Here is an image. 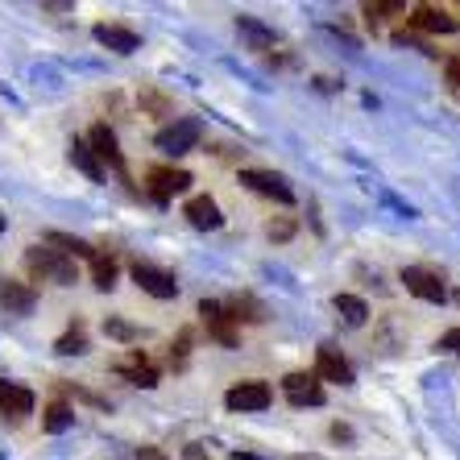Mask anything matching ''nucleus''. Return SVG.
Returning <instances> with one entry per match:
<instances>
[{"label": "nucleus", "instance_id": "423d86ee", "mask_svg": "<svg viewBox=\"0 0 460 460\" xmlns=\"http://www.w3.org/2000/svg\"><path fill=\"white\" fill-rule=\"evenodd\" d=\"M133 282H137L146 295H154V299H174V295H179V282H174L171 270H158V266H150V261H133Z\"/></svg>", "mask_w": 460, "mask_h": 460}, {"label": "nucleus", "instance_id": "2f4dec72", "mask_svg": "<svg viewBox=\"0 0 460 460\" xmlns=\"http://www.w3.org/2000/svg\"><path fill=\"white\" fill-rule=\"evenodd\" d=\"M141 100H146V108H154V112H166V100H162L158 92H146Z\"/></svg>", "mask_w": 460, "mask_h": 460}, {"label": "nucleus", "instance_id": "2eb2a0df", "mask_svg": "<svg viewBox=\"0 0 460 460\" xmlns=\"http://www.w3.org/2000/svg\"><path fill=\"white\" fill-rule=\"evenodd\" d=\"M87 146H92V154H96V158H104L108 166H112V171H125V154H120L117 133H112L108 125H96V128H92Z\"/></svg>", "mask_w": 460, "mask_h": 460}, {"label": "nucleus", "instance_id": "412c9836", "mask_svg": "<svg viewBox=\"0 0 460 460\" xmlns=\"http://www.w3.org/2000/svg\"><path fill=\"white\" fill-rule=\"evenodd\" d=\"M332 307H336V315H341L349 328H361V323L369 320V307H365V299H357V295H336Z\"/></svg>", "mask_w": 460, "mask_h": 460}, {"label": "nucleus", "instance_id": "9b49d317", "mask_svg": "<svg viewBox=\"0 0 460 460\" xmlns=\"http://www.w3.org/2000/svg\"><path fill=\"white\" fill-rule=\"evenodd\" d=\"M270 398L274 394H270L266 382H236L225 394V402H228V411H266Z\"/></svg>", "mask_w": 460, "mask_h": 460}, {"label": "nucleus", "instance_id": "c85d7f7f", "mask_svg": "<svg viewBox=\"0 0 460 460\" xmlns=\"http://www.w3.org/2000/svg\"><path fill=\"white\" fill-rule=\"evenodd\" d=\"M439 349H448L452 357H460V328H452V332H444V341H439Z\"/></svg>", "mask_w": 460, "mask_h": 460}, {"label": "nucleus", "instance_id": "f257e3e1", "mask_svg": "<svg viewBox=\"0 0 460 460\" xmlns=\"http://www.w3.org/2000/svg\"><path fill=\"white\" fill-rule=\"evenodd\" d=\"M25 266H30V274L50 279V282H58V287H75V282H79L75 257L58 253V249H50V245H33L30 253H25Z\"/></svg>", "mask_w": 460, "mask_h": 460}, {"label": "nucleus", "instance_id": "4468645a", "mask_svg": "<svg viewBox=\"0 0 460 460\" xmlns=\"http://www.w3.org/2000/svg\"><path fill=\"white\" fill-rule=\"evenodd\" d=\"M182 216H187V220H191L195 228H220L225 225V216H220V204H216L212 195H191V199H187V208H182Z\"/></svg>", "mask_w": 460, "mask_h": 460}, {"label": "nucleus", "instance_id": "c9c22d12", "mask_svg": "<svg viewBox=\"0 0 460 460\" xmlns=\"http://www.w3.org/2000/svg\"><path fill=\"white\" fill-rule=\"evenodd\" d=\"M452 299H456V303H460V290H456V295H452Z\"/></svg>", "mask_w": 460, "mask_h": 460}, {"label": "nucleus", "instance_id": "72a5a7b5", "mask_svg": "<svg viewBox=\"0 0 460 460\" xmlns=\"http://www.w3.org/2000/svg\"><path fill=\"white\" fill-rule=\"evenodd\" d=\"M187 460H204V452H199V444H191V448H187Z\"/></svg>", "mask_w": 460, "mask_h": 460}, {"label": "nucleus", "instance_id": "aec40b11", "mask_svg": "<svg viewBox=\"0 0 460 460\" xmlns=\"http://www.w3.org/2000/svg\"><path fill=\"white\" fill-rule=\"evenodd\" d=\"M117 257L108 253V249H96V257H92V282H96V290H112L117 287Z\"/></svg>", "mask_w": 460, "mask_h": 460}, {"label": "nucleus", "instance_id": "6e6552de", "mask_svg": "<svg viewBox=\"0 0 460 460\" xmlns=\"http://www.w3.org/2000/svg\"><path fill=\"white\" fill-rule=\"evenodd\" d=\"M282 394L290 407H320L323 402V385L315 374H287L282 377Z\"/></svg>", "mask_w": 460, "mask_h": 460}, {"label": "nucleus", "instance_id": "f704fd0d", "mask_svg": "<svg viewBox=\"0 0 460 460\" xmlns=\"http://www.w3.org/2000/svg\"><path fill=\"white\" fill-rule=\"evenodd\" d=\"M233 460H261V456H253V452H233Z\"/></svg>", "mask_w": 460, "mask_h": 460}, {"label": "nucleus", "instance_id": "b1692460", "mask_svg": "<svg viewBox=\"0 0 460 460\" xmlns=\"http://www.w3.org/2000/svg\"><path fill=\"white\" fill-rule=\"evenodd\" d=\"M236 30H241L249 42H253V50H266V46H274V33H270L261 22H253V17H236Z\"/></svg>", "mask_w": 460, "mask_h": 460}, {"label": "nucleus", "instance_id": "f03ea898", "mask_svg": "<svg viewBox=\"0 0 460 460\" xmlns=\"http://www.w3.org/2000/svg\"><path fill=\"white\" fill-rule=\"evenodd\" d=\"M199 137H204V125L195 117H182L174 120V125L158 128V137H154V146H158L162 154H171V158H179V154H191L195 146H199Z\"/></svg>", "mask_w": 460, "mask_h": 460}, {"label": "nucleus", "instance_id": "7ed1b4c3", "mask_svg": "<svg viewBox=\"0 0 460 460\" xmlns=\"http://www.w3.org/2000/svg\"><path fill=\"white\" fill-rule=\"evenodd\" d=\"M191 182L195 179L187 171H174V166H150V171H146V195H150L158 208H166L174 195H182Z\"/></svg>", "mask_w": 460, "mask_h": 460}, {"label": "nucleus", "instance_id": "f3484780", "mask_svg": "<svg viewBox=\"0 0 460 460\" xmlns=\"http://www.w3.org/2000/svg\"><path fill=\"white\" fill-rule=\"evenodd\" d=\"M33 303H38V295H33V287H25V282H13V279H0V307L4 311H33Z\"/></svg>", "mask_w": 460, "mask_h": 460}, {"label": "nucleus", "instance_id": "e433bc0d", "mask_svg": "<svg viewBox=\"0 0 460 460\" xmlns=\"http://www.w3.org/2000/svg\"><path fill=\"white\" fill-rule=\"evenodd\" d=\"M0 233H4V220H0Z\"/></svg>", "mask_w": 460, "mask_h": 460}, {"label": "nucleus", "instance_id": "6ab92c4d", "mask_svg": "<svg viewBox=\"0 0 460 460\" xmlns=\"http://www.w3.org/2000/svg\"><path fill=\"white\" fill-rule=\"evenodd\" d=\"M66 154H71V162H75V166H79V171H84L92 182H104V166H100V158L92 154V146H87L84 137L71 141V146H66Z\"/></svg>", "mask_w": 460, "mask_h": 460}, {"label": "nucleus", "instance_id": "0eeeda50", "mask_svg": "<svg viewBox=\"0 0 460 460\" xmlns=\"http://www.w3.org/2000/svg\"><path fill=\"white\" fill-rule=\"evenodd\" d=\"M315 377H320V382L353 385V365H349V357H344L336 344H320V349H315Z\"/></svg>", "mask_w": 460, "mask_h": 460}, {"label": "nucleus", "instance_id": "473e14b6", "mask_svg": "<svg viewBox=\"0 0 460 460\" xmlns=\"http://www.w3.org/2000/svg\"><path fill=\"white\" fill-rule=\"evenodd\" d=\"M332 439H344V444H349V439H353V431L344 428V423H332Z\"/></svg>", "mask_w": 460, "mask_h": 460}, {"label": "nucleus", "instance_id": "393cba45", "mask_svg": "<svg viewBox=\"0 0 460 460\" xmlns=\"http://www.w3.org/2000/svg\"><path fill=\"white\" fill-rule=\"evenodd\" d=\"M104 332H108V336H112V341H125V344L141 341V328H133V323L117 320V315H108V320H104Z\"/></svg>", "mask_w": 460, "mask_h": 460}, {"label": "nucleus", "instance_id": "5701e85b", "mask_svg": "<svg viewBox=\"0 0 460 460\" xmlns=\"http://www.w3.org/2000/svg\"><path fill=\"white\" fill-rule=\"evenodd\" d=\"M54 353H63V357H84L87 353V332H84V323H71V332L58 336L54 341Z\"/></svg>", "mask_w": 460, "mask_h": 460}, {"label": "nucleus", "instance_id": "cd10ccee", "mask_svg": "<svg viewBox=\"0 0 460 460\" xmlns=\"http://www.w3.org/2000/svg\"><path fill=\"white\" fill-rule=\"evenodd\" d=\"M266 236L270 241H290V236H295V220H279V225H270Z\"/></svg>", "mask_w": 460, "mask_h": 460}, {"label": "nucleus", "instance_id": "39448f33", "mask_svg": "<svg viewBox=\"0 0 460 460\" xmlns=\"http://www.w3.org/2000/svg\"><path fill=\"white\" fill-rule=\"evenodd\" d=\"M241 182H245L253 195H266V199H274V204H282V208L295 204L290 182L282 179V174H274V171H241Z\"/></svg>", "mask_w": 460, "mask_h": 460}, {"label": "nucleus", "instance_id": "9d476101", "mask_svg": "<svg viewBox=\"0 0 460 460\" xmlns=\"http://www.w3.org/2000/svg\"><path fill=\"white\" fill-rule=\"evenodd\" d=\"M411 30H423V33H456L460 22L452 17L448 9H439V4H415L407 17Z\"/></svg>", "mask_w": 460, "mask_h": 460}, {"label": "nucleus", "instance_id": "1a4fd4ad", "mask_svg": "<svg viewBox=\"0 0 460 460\" xmlns=\"http://www.w3.org/2000/svg\"><path fill=\"white\" fill-rule=\"evenodd\" d=\"M402 287H407L415 299H423V303H448V290H444L439 274H431V270L407 266L402 270Z\"/></svg>", "mask_w": 460, "mask_h": 460}, {"label": "nucleus", "instance_id": "a211bd4d", "mask_svg": "<svg viewBox=\"0 0 460 460\" xmlns=\"http://www.w3.org/2000/svg\"><path fill=\"white\" fill-rule=\"evenodd\" d=\"M225 311L233 315L236 328H241V323H261V320H266V307H261L253 295H233V299L225 303Z\"/></svg>", "mask_w": 460, "mask_h": 460}, {"label": "nucleus", "instance_id": "a878e982", "mask_svg": "<svg viewBox=\"0 0 460 460\" xmlns=\"http://www.w3.org/2000/svg\"><path fill=\"white\" fill-rule=\"evenodd\" d=\"M191 341H195V332H191V328H182L179 341L171 344V365H174V369H182V365H187V357H191Z\"/></svg>", "mask_w": 460, "mask_h": 460}, {"label": "nucleus", "instance_id": "20e7f679", "mask_svg": "<svg viewBox=\"0 0 460 460\" xmlns=\"http://www.w3.org/2000/svg\"><path fill=\"white\" fill-rule=\"evenodd\" d=\"M199 320H204L208 336H212L216 344H225V349H236V344H241V336H236V323H233V315L225 311V303L204 299V303H199Z\"/></svg>", "mask_w": 460, "mask_h": 460}, {"label": "nucleus", "instance_id": "f8f14e48", "mask_svg": "<svg viewBox=\"0 0 460 460\" xmlns=\"http://www.w3.org/2000/svg\"><path fill=\"white\" fill-rule=\"evenodd\" d=\"M112 369H117V374H125L128 382L141 385V390H154V385H158V369H154L150 357L141 353V349H133L128 357H120V361L112 365Z\"/></svg>", "mask_w": 460, "mask_h": 460}, {"label": "nucleus", "instance_id": "dca6fc26", "mask_svg": "<svg viewBox=\"0 0 460 460\" xmlns=\"http://www.w3.org/2000/svg\"><path fill=\"white\" fill-rule=\"evenodd\" d=\"M96 42L100 46H108V50H117V54H133V50H141V38L133 30H125V25H108V22H100L96 25Z\"/></svg>", "mask_w": 460, "mask_h": 460}, {"label": "nucleus", "instance_id": "7c9ffc66", "mask_svg": "<svg viewBox=\"0 0 460 460\" xmlns=\"http://www.w3.org/2000/svg\"><path fill=\"white\" fill-rule=\"evenodd\" d=\"M137 460H171V456H166L162 448H154V444H146V448L137 452Z\"/></svg>", "mask_w": 460, "mask_h": 460}, {"label": "nucleus", "instance_id": "ddd939ff", "mask_svg": "<svg viewBox=\"0 0 460 460\" xmlns=\"http://www.w3.org/2000/svg\"><path fill=\"white\" fill-rule=\"evenodd\" d=\"M0 415L9 419L33 415V390H25L22 382H0Z\"/></svg>", "mask_w": 460, "mask_h": 460}, {"label": "nucleus", "instance_id": "c756f323", "mask_svg": "<svg viewBox=\"0 0 460 460\" xmlns=\"http://www.w3.org/2000/svg\"><path fill=\"white\" fill-rule=\"evenodd\" d=\"M448 84L460 92V54H452V58H448Z\"/></svg>", "mask_w": 460, "mask_h": 460}, {"label": "nucleus", "instance_id": "bb28decb", "mask_svg": "<svg viewBox=\"0 0 460 460\" xmlns=\"http://www.w3.org/2000/svg\"><path fill=\"white\" fill-rule=\"evenodd\" d=\"M390 13H407V4H398V0H382V4H365V22L377 25L382 17H390Z\"/></svg>", "mask_w": 460, "mask_h": 460}, {"label": "nucleus", "instance_id": "4be33fe9", "mask_svg": "<svg viewBox=\"0 0 460 460\" xmlns=\"http://www.w3.org/2000/svg\"><path fill=\"white\" fill-rule=\"evenodd\" d=\"M71 423H75V407H71V402H58V398H54L50 407H46V415H42V428L50 431V436H58V431H66Z\"/></svg>", "mask_w": 460, "mask_h": 460}]
</instances>
